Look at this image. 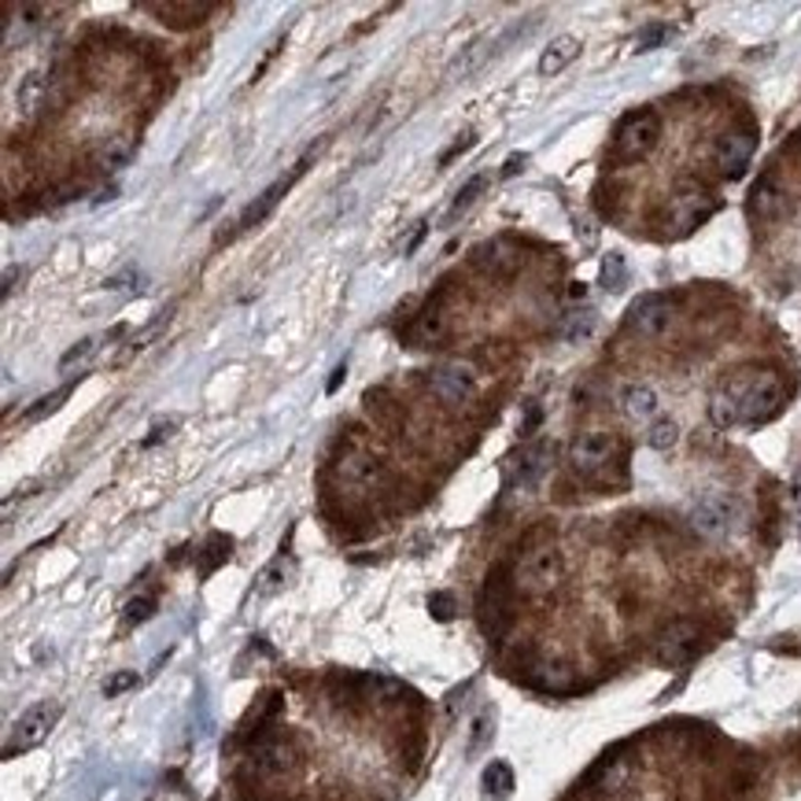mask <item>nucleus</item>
Segmentation results:
<instances>
[{
  "label": "nucleus",
  "mask_w": 801,
  "mask_h": 801,
  "mask_svg": "<svg viewBox=\"0 0 801 801\" xmlns=\"http://www.w3.org/2000/svg\"><path fill=\"white\" fill-rule=\"evenodd\" d=\"M731 403L739 410V425H765L779 414L784 407V380L776 369L765 366H742L720 385Z\"/></svg>",
  "instance_id": "obj_1"
},
{
  "label": "nucleus",
  "mask_w": 801,
  "mask_h": 801,
  "mask_svg": "<svg viewBox=\"0 0 801 801\" xmlns=\"http://www.w3.org/2000/svg\"><path fill=\"white\" fill-rule=\"evenodd\" d=\"M562 576H565L562 551L551 540H543V543H529L521 554H517V562L510 569V584L517 594H525V599H543V594L558 591Z\"/></svg>",
  "instance_id": "obj_2"
},
{
  "label": "nucleus",
  "mask_w": 801,
  "mask_h": 801,
  "mask_svg": "<svg viewBox=\"0 0 801 801\" xmlns=\"http://www.w3.org/2000/svg\"><path fill=\"white\" fill-rule=\"evenodd\" d=\"M661 141V119L658 111H632L624 115L617 126V137H613V152L624 163H635L643 155H650Z\"/></svg>",
  "instance_id": "obj_3"
},
{
  "label": "nucleus",
  "mask_w": 801,
  "mask_h": 801,
  "mask_svg": "<svg viewBox=\"0 0 801 801\" xmlns=\"http://www.w3.org/2000/svg\"><path fill=\"white\" fill-rule=\"evenodd\" d=\"M333 481L351 495H369L380 481H385V466H380L369 451L348 447V451L337 455V462H333Z\"/></svg>",
  "instance_id": "obj_4"
},
{
  "label": "nucleus",
  "mask_w": 801,
  "mask_h": 801,
  "mask_svg": "<svg viewBox=\"0 0 801 801\" xmlns=\"http://www.w3.org/2000/svg\"><path fill=\"white\" fill-rule=\"evenodd\" d=\"M739 525V503L731 495H702V499L691 506V529L706 540H725L731 535V529Z\"/></svg>",
  "instance_id": "obj_5"
},
{
  "label": "nucleus",
  "mask_w": 801,
  "mask_h": 801,
  "mask_svg": "<svg viewBox=\"0 0 801 801\" xmlns=\"http://www.w3.org/2000/svg\"><path fill=\"white\" fill-rule=\"evenodd\" d=\"M676 326V303L661 292H650V296H639L628 310V329L643 340H661L669 329Z\"/></svg>",
  "instance_id": "obj_6"
},
{
  "label": "nucleus",
  "mask_w": 801,
  "mask_h": 801,
  "mask_svg": "<svg viewBox=\"0 0 801 801\" xmlns=\"http://www.w3.org/2000/svg\"><path fill=\"white\" fill-rule=\"evenodd\" d=\"M613 458H617V436L605 428H588L569 444V466L580 476H599Z\"/></svg>",
  "instance_id": "obj_7"
},
{
  "label": "nucleus",
  "mask_w": 801,
  "mask_h": 801,
  "mask_svg": "<svg viewBox=\"0 0 801 801\" xmlns=\"http://www.w3.org/2000/svg\"><path fill=\"white\" fill-rule=\"evenodd\" d=\"M56 720H60V706H52V702H37V706H31L12 725V739H8V746H4V757H15V754H26V750L42 746Z\"/></svg>",
  "instance_id": "obj_8"
},
{
  "label": "nucleus",
  "mask_w": 801,
  "mask_h": 801,
  "mask_svg": "<svg viewBox=\"0 0 801 801\" xmlns=\"http://www.w3.org/2000/svg\"><path fill=\"white\" fill-rule=\"evenodd\" d=\"M754 149L757 133L750 126H731V130L717 133V141H712V163H717V170L725 178H739L750 167V160H754Z\"/></svg>",
  "instance_id": "obj_9"
},
{
  "label": "nucleus",
  "mask_w": 801,
  "mask_h": 801,
  "mask_svg": "<svg viewBox=\"0 0 801 801\" xmlns=\"http://www.w3.org/2000/svg\"><path fill=\"white\" fill-rule=\"evenodd\" d=\"M510 576L506 573H495L487 576L484 591H481V605H476V613H481V628L487 639H499L506 632V624H510Z\"/></svg>",
  "instance_id": "obj_10"
},
{
  "label": "nucleus",
  "mask_w": 801,
  "mask_h": 801,
  "mask_svg": "<svg viewBox=\"0 0 801 801\" xmlns=\"http://www.w3.org/2000/svg\"><path fill=\"white\" fill-rule=\"evenodd\" d=\"M698 643H702V628L695 621H672L669 628L658 635V643H653V653H658L661 665L676 669L695 658Z\"/></svg>",
  "instance_id": "obj_11"
},
{
  "label": "nucleus",
  "mask_w": 801,
  "mask_h": 801,
  "mask_svg": "<svg viewBox=\"0 0 801 801\" xmlns=\"http://www.w3.org/2000/svg\"><path fill=\"white\" fill-rule=\"evenodd\" d=\"M428 392H433L444 407H462L476 396V377L469 366L447 363L428 369Z\"/></svg>",
  "instance_id": "obj_12"
},
{
  "label": "nucleus",
  "mask_w": 801,
  "mask_h": 801,
  "mask_svg": "<svg viewBox=\"0 0 801 801\" xmlns=\"http://www.w3.org/2000/svg\"><path fill=\"white\" fill-rule=\"evenodd\" d=\"M251 765L262 776H281V771H292L299 765V746L288 735H262L251 746Z\"/></svg>",
  "instance_id": "obj_13"
},
{
  "label": "nucleus",
  "mask_w": 801,
  "mask_h": 801,
  "mask_svg": "<svg viewBox=\"0 0 801 801\" xmlns=\"http://www.w3.org/2000/svg\"><path fill=\"white\" fill-rule=\"evenodd\" d=\"M669 214H672V226H680V229L698 226V222L709 214V192L702 189L698 181H680L676 192H672Z\"/></svg>",
  "instance_id": "obj_14"
},
{
  "label": "nucleus",
  "mask_w": 801,
  "mask_h": 801,
  "mask_svg": "<svg viewBox=\"0 0 801 801\" xmlns=\"http://www.w3.org/2000/svg\"><path fill=\"white\" fill-rule=\"evenodd\" d=\"M546 469H551V447H546V444H532V447H525V451L510 462V484L521 487V492H529V487H535V484L543 481Z\"/></svg>",
  "instance_id": "obj_15"
},
{
  "label": "nucleus",
  "mask_w": 801,
  "mask_h": 801,
  "mask_svg": "<svg viewBox=\"0 0 801 801\" xmlns=\"http://www.w3.org/2000/svg\"><path fill=\"white\" fill-rule=\"evenodd\" d=\"M473 259H476V267L487 270V273H495V278H510V273L521 267V251H517L510 240H484V244H476Z\"/></svg>",
  "instance_id": "obj_16"
},
{
  "label": "nucleus",
  "mask_w": 801,
  "mask_h": 801,
  "mask_svg": "<svg viewBox=\"0 0 801 801\" xmlns=\"http://www.w3.org/2000/svg\"><path fill=\"white\" fill-rule=\"evenodd\" d=\"M303 167H307V163H299V167L292 170L288 178L273 181L270 189L262 192V197H256V203H248V211L240 214V222H237V226H240V229H251V226H259V222L267 219V214H270V211H273V208H278V203H281V197H285V192L292 189V181L299 178V174H303Z\"/></svg>",
  "instance_id": "obj_17"
},
{
  "label": "nucleus",
  "mask_w": 801,
  "mask_h": 801,
  "mask_svg": "<svg viewBox=\"0 0 801 801\" xmlns=\"http://www.w3.org/2000/svg\"><path fill=\"white\" fill-rule=\"evenodd\" d=\"M750 211H754L761 222H771L787 211V192L779 189L776 178H761L754 185V192H750Z\"/></svg>",
  "instance_id": "obj_18"
},
{
  "label": "nucleus",
  "mask_w": 801,
  "mask_h": 801,
  "mask_svg": "<svg viewBox=\"0 0 801 801\" xmlns=\"http://www.w3.org/2000/svg\"><path fill=\"white\" fill-rule=\"evenodd\" d=\"M444 337H447V310H444V303L436 299L414 318L410 340H414V344H436V340H444Z\"/></svg>",
  "instance_id": "obj_19"
},
{
  "label": "nucleus",
  "mask_w": 801,
  "mask_h": 801,
  "mask_svg": "<svg viewBox=\"0 0 801 801\" xmlns=\"http://www.w3.org/2000/svg\"><path fill=\"white\" fill-rule=\"evenodd\" d=\"M658 392L650 385H628L621 392V410L632 417V422H647V417L658 414Z\"/></svg>",
  "instance_id": "obj_20"
},
{
  "label": "nucleus",
  "mask_w": 801,
  "mask_h": 801,
  "mask_svg": "<svg viewBox=\"0 0 801 801\" xmlns=\"http://www.w3.org/2000/svg\"><path fill=\"white\" fill-rule=\"evenodd\" d=\"M576 56H580V42L576 37H558V42H551L543 48V56H540V74L543 78H551V74H558L565 71Z\"/></svg>",
  "instance_id": "obj_21"
},
{
  "label": "nucleus",
  "mask_w": 801,
  "mask_h": 801,
  "mask_svg": "<svg viewBox=\"0 0 801 801\" xmlns=\"http://www.w3.org/2000/svg\"><path fill=\"white\" fill-rule=\"evenodd\" d=\"M532 683L540 691H554V695H562V691H573V669L562 665V661H540V665H532Z\"/></svg>",
  "instance_id": "obj_22"
},
{
  "label": "nucleus",
  "mask_w": 801,
  "mask_h": 801,
  "mask_svg": "<svg viewBox=\"0 0 801 801\" xmlns=\"http://www.w3.org/2000/svg\"><path fill=\"white\" fill-rule=\"evenodd\" d=\"M481 784H484V798L506 801V798L514 794V768L506 765V761H492V765L484 768Z\"/></svg>",
  "instance_id": "obj_23"
},
{
  "label": "nucleus",
  "mask_w": 801,
  "mask_h": 801,
  "mask_svg": "<svg viewBox=\"0 0 801 801\" xmlns=\"http://www.w3.org/2000/svg\"><path fill=\"white\" fill-rule=\"evenodd\" d=\"M594 329V310L591 307H580V310H569L562 321V340H569V344H580V340H588Z\"/></svg>",
  "instance_id": "obj_24"
},
{
  "label": "nucleus",
  "mask_w": 801,
  "mask_h": 801,
  "mask_svg": "<svg viewBox=\"0 0 801 801\" xmlns=\"http://www.w3.org/2000/svg\"><path fill=\"white\" fill-rule=\"evenodd\" d=\"M48 104V85L42 74H31L23 85H19V107H23V115H34L37 107Z\"/></svg>",
  "instance_id": "obj_25"
},
{
  "label": "nucleus",
  "mask_w": 801,
  "mask_h": 801,
  "mask_svg": "<svg viewBox=\"0 0 801 801\" xmlns=\"http://www.w3.org/2000/svg\"><path fill=\"white\" fill-rule=\"evenodd\" d=\"M676 439H680V425L672 422V417H658V422L647 428V444L653 451H672Z\"/></svg>",
  "instance_id": "obj_26"
},
{
  "label": "nucleus",
  "mask_w": 801,
  "mask_h": 801,
  "mask_svg": "<svg viewBox=\"0 0 801 801\" xmlns=\"http://www.w3.org/2000/svg\"><path fill=\"white\" fill-rule=\"evenodd\" d=\"M624 779H628V761H605L599 768V790L602 794H613V790L624 787Z\"/></svg>",
  "instance_id": "obj_27"
},
{
  "label": "nucleus",
  "mask_w": 801,
  "mask_h": 801,
  "mask_svg": "<svg viewBox=\"0 0 801 801\" xmlns=\"http://www.w3.org/2000/svg\"><path fill=\"white\" fill-rule=\"evenodd\" d=\"M71 388H74V385H63L60 392H52V396H42V399H37V403H34L31 410H26V422H42V417L56 414V410L63 407V399L71 396Z\"/></svg>",
  "instance_id": "obj_28"
},
{
  "label": "nucleus",
  "mask_w": 801,
  "mask_h": 801,
  "mask_svg": "<svg viewBox=\"0 0 801 801\" xmlns=\"http://www.w3.org/2000/svg\"><path fill=\"white\" fill-rule=\"evenodd\" d=\"M130 155H133L130 141H111V144H107V149L101 152V167H104V170H122L126 163H130Z\"/></svg>",
  "instance_id": "obj_29"
},
{
  "label": "nucleus",
  "mask_w": 801,
  "mask_h": 801,
  "mask_svg": "<svg viewBox=\"0 0 801 801\" xmlns=\"http://www.w3.org/2000/svg\"><path fill=\"white\" fill-rule=\"evenodd\" d=\"M487 739H492V712H481V717H476L473 720V725H469V754H481V746H484V742Z\"/></svg>",
  "instance_id": "obj_30"
},
{
  "label": "nucleus",
  "mask_w": 801,
  "mask_h": 801,
  "mask_svg": "<svg viewBox=\"0 0 801 801\" xmlns=\"http://www.w3.org/2000/svg\"><path fill=\"white\" fill-rule=\"evenodd\" d=\"M602 285L613 288V292L624 285V259L617 256V251H613V256H605V262H602Z\"/></svg>",
  "instance_id": "obj_31"
},
{
  "label": "nucleus",
  "mask_w": 801,
  "mask_h": 801,
  "mask_svg": "<svg viewBox=\"0 0 801 801\" xmlns=\"http://www.w3.org/2000/svg\"><path fill=\"white\" fill-rule=\"evenodd\" d=\"M155 613V599L152 594H141V599H133L126 605V624H144Z\"/></svg>",
  "instance_id": "obj_32"
},
{
  "label": "nucleus",
  "mask_w": 801,
  "mask_h": 801,
  "mask_svg": "<svg viewBox=\"0 0 801 801\" xmlns=\"http://www.w3.org/2000/svg\"><path fill=\"white\" fill-rule=\"evenodd\" d=\"M669 37H672L669 26H661V23H658V26H647V31L639 34V42H635V48H639V52H653V48L665 45Z\"/></svg>",
  "instance_id": "obj_33"
},
{
  "label": "nucleus",
  "mask_w": 801,
  "mask_h": 801,
  "mask_svg": "<svg viewBox=\"0 0 801 801\" xmlns=\"http://www.w3.org/2000/svg\"><path fill=\"white\" fill-rule=\"evenodd\" d=\"M130 687H137V672H115V676L104 680V698H119Z\"/></svg>",
  "instance_id": "obj_34"
},
{
  "label": "nucleus",
  "mask_w": 801,
  "mask_h": 801,
  "mask_svg": "<svg viewBox=\"0 0 801 801\" xmlns=\"http://www.w3.org/2000/svg\"><path fill=\"white\" fill-rule=\"evenodd\" d=\"M484 181H487L484 174H476V178H469V185H466L462 192H458V197H455V203H451V214H462V211L469 208V203L476 200V192L484 189Z\"/></svg>",
  "instance_id": "obj_35"
},
{
  "label": "nucleus",
  "mask_w": 801,
  "mask_h": 801,
  "mask_svg": "<svg viewBox=\"0 0 801 801\" xmlns=\"http://www.w3.org/2000/svg\"><path fill=\"white\" fill-rule=\"evenodd\" d=\"M96 351V340H82V344H74L71 351H67V355L60 358V369H74V366H82L85 358H90Z\"/></svg>",
  "instance_id": "obj_36"
},
{
  "label": "nucleus",
  "mask_w": 801,
  "mask_h": 801,
  "mask_svg": "<svg viewBox=\"0 0 801 801\" xmlns=\"http://www.w3.org/2000/svg\"><path fill=\"white\" fill-rule=\"evenodd\" d=\"M281 569H285V558H278V562H273V565H270V569H267V573H262V576H259V591H262V594H270V591H278V588H281V584H285V580H281Z\"/></svg>",
  "instance_id": "obj_37"
},
{
  "label": "nucleus",
  "mask_w": 801,
  "mask_h": 801,
  "mask_svg": "<svg viewBox=\"0 0 801 801\" xmlns=\"http://www.w3.org/2000/svg\"><path fill=\"white\" fill-rule=\"evenodd\" d=\"M428 610H433L439 621H451V599H447V594H433V599H428Z\"/></svg>",
  "instance_id": "obj_38"
},
{
  "label": "nucleus",
  "mask_w": 801,
  "mask_h": 801,
  "mask_svg": "<svg viewBox=\"0 0 801 801\" xmlns=\"http://www.w3.org/2000/svg\"><path fill=\"white\" fill-rule=\"evenodd\" d=\"M344 377H348V366H337V369H333V377H329V385H326V392H329V396H333V392H337V388H340V385H344Z\"/></svg>",
  "instance_id": "obj_39"
},
{
  "label": "nucleus",
  "mask_w": 801,
  "mask_h": 801,
  "mask_svg": "<svg viewBox=\"0 0 801 801\" xmlns=\"http://www.w3.org/2000/svg\"><path fill=\"white\" fill-rule=\"evenodd\" d=\"M521 167H525V155H510V160H506V167H503V178H514Z\"/></svg>",
  "instance_id": "obj_40"
}]
</instances>
